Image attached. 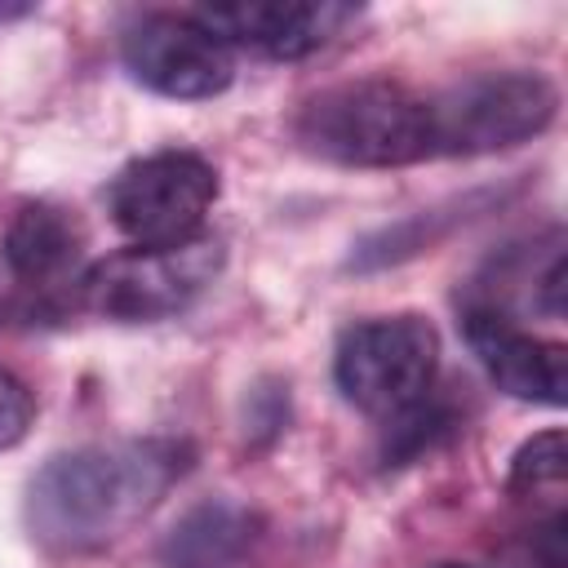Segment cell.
Instances as JSON below:
<instances>
[{
	"instance_id": "1",
	"label": "cell",
	"mask_w": 568,
	"mask_h": 568,
	"mask_svg": "<svg viewBox=\"0 0 568 568\" xmlns=\"http://www.w3.org/2000/svg\"><path fill=\"white\" fill-rule=\"evenodd\" d=\"M191 466L178 439L58 453L27 488V524L53 550H93L129 532Z\"/></svg>"
},
{
	"instance_id": "2",
	"label": "cell",
	"mask_w": 568,
	"mask_h": 568,
	"mask_svg": "<svg viewBox=\"0 0 568 568\" xmlns=\"http://www.w3.org/2000/svg\"><path fill=\"white\" fill-rule=\"evenodd\" d=\"M293 129L311 155L351 169H395L435 155L430 98L382 75L320 89Z\"/></svg>"
},
{
	"instance_id": "3",
	"label": "cell",
	"mask_w": 568,
	"mask_h": 568,
	"mask_svg": "<svg viewBox=\"0 0 568 568\" xmlns=\"http://www.w3.org/2000/svg\"><path fill=\"white\" fill-rule=\"evenodd\" d=\"M222 271V244L195 235L178 248H120L93 262L75 293L80 302L115 324H151L186 311Z\"/></svg>"
},
{
	"instance_id": "4",
	"label": "cell",
	"mask_w": 568,
	"mask_h": 568,
	"mask_svg": "<svg viewBox=\"0 0 568 568\" xmlns=\"http://www.w3.org/2000/svg\"><path fill=\"white\" fill-rule=\"evenodd\" d=\"M559 111V89L541 71H488L430 98L435 155H484L537 138Z\"/></svg>"
},
{
	"instance_id": "5",
	"label": "cell",
	"mask_w": 568,
	"mask_h": 568,
	"mask_svg": "<svg viewBox=\"0 0 568 568\" xmlns=\"http://www.w3.org/2000/svg\"><path fill=\"white\" fill-rule=\"evenodd\" d=\"M439 368V333L422 315L364 320L342 333L333 351V382L346 404L373 417H390L417 404Z\"/></svg>"
},
{
	"instance_id": "6",
	"label": "cell",
	"mask_w": 568,
	"mask_h": 568,
	"mask_svg": "<svg viewBox=\"0 0 568 568\" xmlns=\"http://www.w3.org/2000/svg\"><path fill=\"white\" fill-rule=\"evenodd\" d=\"M217 200V173L191 151H155L115 173L106 191L111 222L133 248H178L204 235V217Z\"/></svg>"
},
{
	"instance_id": "7",
	"label": "cell",
	"mask_w": 568,
	"mask_h": 568,
	"mask_svg": "<svg viewBox=\"0 0 568 568\" xmlns=\"http://www.w3.org/2000/svg\"><path fill=\"white\" fill-rule=\"evenodd\" d=\"M120 58L138 84L178 102L217 98L235 75L231 49L186 13H142L124 27Z\"/></svg>"
},
{
	"instance_id": "8",
	"label": "cell",
	"mask_w": 568,
	"mask_h": 568,
	"mask_svg": "<svg viewBox=\"0 0 568 568\" xmlns=\"http://www.w3.org/2000/svg\"><path fill=\"white\" fill-rule=\"evenodd\" d=\"M462 333L475 359L484 364V373L497 382V390L524 404H546V408L568 404V351L559 342L524 333L506 311H493V306L466 311Z\"/></svg>"
},
{
	"instance_id": "9",
	"label": "cell",
	"mask_w": 568,
	"mask_h": 568,
	"mask_svg": "<svg viewBox=\"0 0 568 568\" xmlns=\"http://www.w3.org/2000/svg\"><path fill=\"white\" fill-rule=\"evenodd\" d=\"M359 9L351 4H266V0H248V4H209L195 13L200 27H209L222 44H248L266 58H306L315 49H324L333 36H342L346 22H355Z\"/></svg>"
},
{
	"instance_id": "10",
	"label": "cell",
	"mask_w": 568,
	"mask_h": 568,
	"mask_svg": "<svg viewBox=\"0 0 568 568\" xmlns=\"http://www.w3.org/2000/svg\"><path fill=\"white\" fill-rule=\"evenodd\" d=\"M262 537V519L226 497L191 506L160 541L164 568H244Z\"/></svg>"
},
{
	"instance_id": "11",
	"label": "cell",
	"mask_w": 568,
	"mask_h": 568,
	"mask_svg": "<svg viewBox=\"0 0 568 568\" xmlns=\"http://www.w3.org/2000/svg\"><path fill=\"white\" fill-rule=\"evenodd\" d=\"M80 226L53 209V204H22L4 231V262L9 271L31 284V288H49L62 284L75 262H80Z\"/></svg>"
},
{
	"instance_id": "12",
	"label": "cell",
	"mask_w": 568,
	"mask_h": 568,
	"mask_svg": "<svg viewBox=\"0 0 568 568\" xmlns=\"http://www.w3.org/2000/svg\"><path fill=\"white\" fill-rule=\"evenodd\" d=\"M448 413L444 408H435V404H426V395L417 399V404H408V408H399V413H390L386 417V439H382V457L386 462H408V457H417V453H426V448H435L444 435H448Z\"/></svg>"
},
{
	"instance_id": "13",
	"label": "cell",
	"mask_w": 568,
	"mask_h": 568,
	"mask_svg": "<svg viewBox=\"0 0 568 568\" xmlns=\"http://www.w3.org/2000/svg\"><path fill=\"white\" fill-rule=\"evenodd\" d=\"M564 475H568V444H564V430H541V435H532V439L510 457V493L559 488Z\"/></svg>"
},
{
	"instance_id": "14",
	"label": "cell",
	"mask_w": 568,
	"mask_h": 568,
	"mask_svg": "<svg viewBox=\"0 0 568 568\" xmlns=\"http://www.w3.org/2000/svg\"><path fill=\"white\" fill-rule=\"evenodd\" d=\"M31 422H36V399H31L27 382L13 377L9 368H0V453L22 444Z\"/></svg>"
},
{
	"instance_id": "15",
	"label": "cell",
	"mask_w": 568,
	"mask_h": 568,
	"mask_svg": "<svg viewBox=\"0 0 568 568\" xmlns=\"http://www.w3.org/2000/svg\"><path fill=\"white\" fill-rule=\"evenodd\" d=\"M31 13V4H0V22H9V18H27Z\"/></svg>"
},
{
	"instance_id": "16",
	"label": "cell",
	"mask_w": 568,
	"mask_h": 568,
	"mask_svg": "<svg viewBox=\"0 0 568 568\" xmlns=\"http://www.w3.org/2000/svg\"><path fill=\"white\" fill-rule=\"evenodd\" d=\"M439 568H462V564H439Z\"/></svg>"
}]
</instances>
